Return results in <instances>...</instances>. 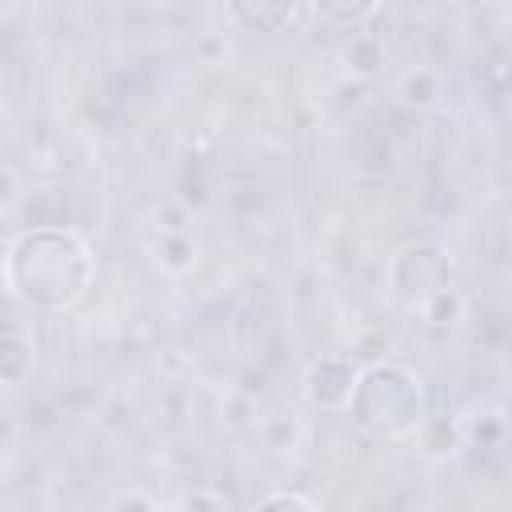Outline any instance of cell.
<instances>
[{"instance_id":"cell-7","label":"cell","mask_w":512,"mask_h":512,"mask_svg":"<svg viewBox=\"0 0 512 512\" xmlns=\"http://www.w3.org/2000/svg\"><path fill=\"white\" fill-rule=\"evenodd\" d=\"M396 96H400V104L412 108V112H432V108H440V100H444V76H440L436 68L416 64V68L400 72Z\"/></svg>"},{"instance_id":"cell-19","label":"cell","mask_w":512,"mask_h":512,"mask_svg":"<svg viewBox=\"0 0 512 512\" xmlns=\"http://www.w3.org/2000/svg\"><path fill=\"white\" fill-rule=\"evenodd\" d=\"M456 4H464V8H476V4H484V0H456Z\"/></svg>"},{"instance_id":"cell-4","label":"cell","mask_w":512,"mask_h":512,"mask_svg":"<svg viewBox=\"0 0 512 512\" xmlns=\"http://www.w3.org/2000/svg\"><path fill=\"white\" fill-rule=\"evenodd\" d=\"M356 376H360V364L352 356H340V352H328V356H316L300 380V392H304V404L308 408H320V412H344L352 388H356Z\"/></svg>"},{"instance_id":"cell-12","label":"cell","mask_w":512,"mask_h":512,"mask_svg":"<svg viewBox=\"0 0 512 512\" xmlns=\"http://www.w3.org/2000/svg\"><path fill=\"white\" fill-rule=\"evenodd\" d=\"M464 296H460V288L456 284H448V288H440V292H432L428 300H420L416 304V312L424 316V324H432V328H456L460 320H464Z\"/></svg>"},{"instance_id":"cell-11","label":"cell","mask_w":512,"mask_h":512,"mask_svg":"<svg viewBox=\"0 0 512 512\" xmlns=\"http://www.w3.org/2000/svg\"><path fill=\"white\" fill-rule=\"evenodd\" d=\"M152 256H156V268H160V272L184 276V272L196 268V240H192L188 232H160Z\"/></svg>"},{"instance_id":"cell-6","label":"cell","mask_w":512,"mask_h":512,"mask_svg":"<svg viewBox=\"0 0 512 512\" xmlns=\"http://www.w3.org/2000/svg\"><path fill=\"white\" fill-rule=\"evenodd\" d=\"M412 436H416V448L424 452V456H432V460H448V456H456L460 448H464V424L460 420H452V416H424L416 428H412Z\"/></svg>"},{"instance_id":"cell-13","label":"cell","mask_w":512,"mask_h":512,"mask_svg":"<svg viewBox=\"0 0 512 512\" xmlns=\"http://www.w3.org/2000/svg\"><path fill=\"white\" fill-rule=\"evenodd\" d=\"M296 440H300V424H296V416L276 412V416L264 424V444H268L272 452H288V448H296Z\"/></svg>"},{"instance_id":"cell-17","label":"cell","mask_w":512,"mask_h":512,"mask_svg":"<svg viewBox=\"0 0 512 512\" xmlns=\"http://www.w3.org/2000/svg\"><path fill=\"white\" fill-rule=\"evenodd\" d=\"M184 504L188 508H224L228 496H220V492H192V496H184Z\"/></svg>"},{"instance_id":"cell-1","label":"cell","mask_w":512,"mask_h":512,"mask_svg":"<svg viewBox=\"0 0 512 512\" xmlns=\"http://www.w3.org/2000/svg\"><path fill=\"white\" fill-rule=\"evenodd\" d=\"M4 288L32 312H64L76 308L96 276V256L80 232L64 224H32L24 228L0 264Z\"/></svg>"},{"instance_id":"cell-16","label":"cell","mask_w":512,"mask_h":512,"mask_svg":"<svg viewBox=\"0 0 512 512\" xmlns=\"http://www.w3.org/2000/svg\"><path fill=\"white\" fill-rule=\"evenodd\" d=\"M16 200H20V180H16V172L8 164H0V212L16 208Z\"/></svg>"},{"instance_id":"cell-3","label":"cell","mask_w":512,"mask_h":512,"mask_svg":"<svg viewBox=\"0 0 512 512\" xmlns=\"http://www.w3.org/2000/svg\"><path fill=\"white\" fill-rule=\"evenodd\" d=\"M448 284H452V260L436 244H404L388 260V288L408 308H416L420 300H428L432 292H440Z\"/></svg>"},{"instance_id":"cell-15","label":"cell","mask_w":512,"mask_h":512,"mask_svg":"<svg viewBox=\"0 0 512 512\" xmlns=\"http://www.w3.org/2000/svg\"><path fill=\"white\" fill-rule=\"evenodd\" d=\"M260 508H320V500L316 496H304L296 488H284V492H268L260 500Z\"/></svg>"},{"instance_id":"cell-18","label":"cell","mask_w":512,"mask_h":512,"mask_svg":"<svg viewBox=\"0 0 512 512\" xmlns=\"http://www.w3.org/2000/svg\"><path fill=\"white\" fill-rule=\"evenodd\" d=\"M112 508H156V500H152V496H132V492H124V496L112 500Z\"/></svg>"},{"instance_id":"cell-9","label":"cell","mask_w":512,"mask_h":512,"mask_svg":"<svg viewBox=\"0 0 512 512\" xmlns=\"http://www.w3.org/2000/svg\"><path fill=\"white\" fill-rule=\"evenodd\" d=\"M36 368V344L24 328L0 332V384H24Z\"/></svg>"},{"instance_id":"cell-2","label":"cell","mask_w":512,"mask_h":512,"mask_svg":"<svg viewBox=\"0 0 512 512\" xmlns=\"http://www.w3.org/2000/svg\"><path fill=\"white\" fill-rule=\"evenodd\" d=\"M344 412L368 436H412V428L428 416V388L412 368L396 360H372L360 368Z\"/></svg>"},{"instance_id":"cell-8","label":"cell","mask_w":512,"mask_h":512,"mask_svg":"<svg viewBox=\"0 0 512 512\" xmlns=\"http://www.w3.org/2000/svg\"><path fill=\"white\" fill-rule=\"evenodd\" d=\"M312 20L324 24V28H336V32H352V28H364L376 12H380V0H304Z\"/></svg>"},{"instance_id":"cell-14","label":"cell","mask_w":512,"mask_h":512,"mask_svg":"<svg viewBox=\"0 0 512 512\" xmlns=\"http://www.w3.org/2000/svg\"><path fill=\"white\" fill-rule=\"evenodd\" d=\"M468 436H472L480 448H492V444H500V440H504V420H500L496 412H488L484 420H476L472 428H464V440H468Z\"/></svg>"},{"instance_id":"cell-5","label":"cell","mask_w":512,"mask_h":512,"mask_svg":"<svg viewBox=\"0 0 512 512\" xmlns=\"http://www.w3.org/2000/svg\"><path fill=\"white\" fill-rule=\"evenodd\" d=\"M304 0H228V12L248 32H284Z\"/></svg>"},{"instance_id":"cell-10","label":"cell","mask_w":512,"mask_h":512,"mask_svg":"<svg viewBox=\"0 0 512 512\" xmlns=\"http://www.w3.org/2000/svg\"><path fill=\"white\" fill-rule=\"evenodd\" d=\"M344 64L352 76H380L388 68V48H384V36L376 32H352V40L344 44Z\"/></svg>"}]
</instances>
